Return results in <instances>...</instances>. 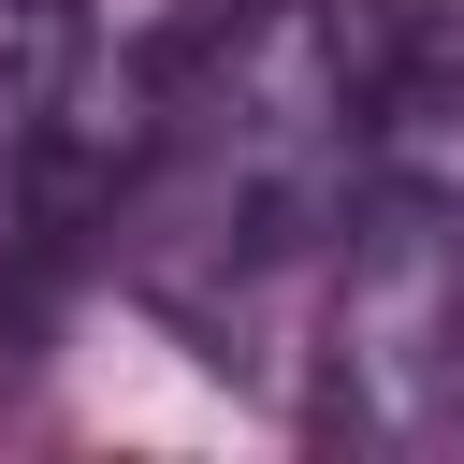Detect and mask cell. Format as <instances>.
I'll return each mask as SVG.
<instances>
[{
	"label": "cell",
	"instance_id": "cell-1",
	"mask_svg": "<svg viewBox=\"0 0 464 464\" xmlns=\"http://www.w3.org/2000/svg\"><path fill=\"white\" fill-rule=\"evenodd\" d=\"M377 145V72L319 0H261L246 29H218L203 87L160 116V174H145V276L174 304L246 290L261 261L319 246L334 203L362 188Z\"/></svg>",
	"mask_w": 464,
	"mask_h": 464
},
{
	"label": "cell",
	"instance_id": "cell-2",
	"mask_svg": "<svg viewBox=\"0 0 464 464\" xmlns=\"http://www.w3.org/2000/svg\"><path fill=\"white\" fill-rule=\"evenodd\" d=\"M334 420L377 450H435L464 435V188L406 145H362L348 232H334Z\"/></svg>",
	"mask_w": 464,
	"mask_h": 464
},
{
	"label": "cell",
	"instance_id": "cell-3",
	"mask_svg": "<svg viewBox=\"0 0 464 464\" xmlns=\"http://www.w3.org/2000/svg\"><path fill=\"white\" fill-rule=\"evenodd\" d=\"M72 44H87V0H0V203H14L29 145L58 130V87H72Z\"/></svg>",
	"mask_w": 464,
	"mask_h": 464
}]
</instances>
